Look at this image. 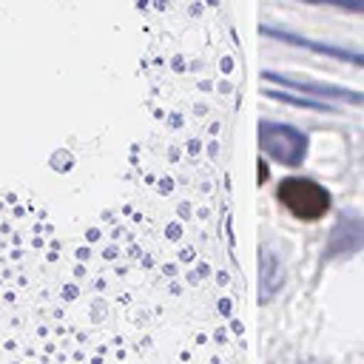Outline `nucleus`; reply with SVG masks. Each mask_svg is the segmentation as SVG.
I'll return each instance as SVG.
<instances>
[{
  "mask_svg": "<svg viewBox=\"0 0 364 364\" xmlns=\"http://www.w3.org/2000/svg\"><path fill=\"white\" fill-rule=\"evenodd\" d=\"M264 34H273L276 40H284V43H293V46H304V48H313V51H321V54H330L336 60H347V63H355V65H364V54L358 51H347V48H333V46H324V43H310L304 37H296V34H284V31H270V28H262Z\"/></svg>",
  "mask_w": 364,
  "mask_h": 364,
  "instance_id": "5",
  "label": "nucleus"
},
{
  "mask_svg": "<svg viewBox=\"0 0 364 364\" xmlns=\"http://www.w3.org/2000/svg\"><path fill=\"white\" fill-rule=\"evenodd\" d=\"M270 273H279V267H276V259H270V253L264 250L262 253V301H267L270 299V293H273V287H270ZM276 282V287H279V276H273Z\"/></svg>",
  "mask_w": 364,
  "mask_h": 364,
  "instance_id": "6",
  "label": "nucleus"
},
{
  "mask_svg": "<svg viewBox=\"0 0 364 364\" xmlns=\"http://www.w3.org/2000/svg\"><path fill=\"white\" fill-rule=\"evenodd\" d=\"M259 145L267 156H273L282 165H299L307 154V136L290 125L279 122H262L259 125Z\"/></svg>",
  "mask_w": 364,
  "mask_h": 364,
  "instance_id": "2",
  "label": "nucleus"
},
{
  "mask_svg": "<svg viewBox=\"0 0 364 364\" xmlns=\"http://www.w3.org/2000/svg\"><path fill=\"white\" fill-rule=\"evenodd\" d=\"M307 3H324V6H336V9H347V11L364 14V0H307Z\"/></svg>",
  "mask_w": 364,
  "mask_h": 364,
  "instance_id": "7",
  "label": "nucleus"
},
{
  "mask_svg": "<svg viewBox=\"0 0 364 364\" xmlns=\"http://www.w3.org/2000/svg\"><path fill=\"white\" fill-rule=\"evenodd\" d=\"M264 80H273V82H282V85L299 88V91H304V94H313V97H336V100H344V102H355V105H364V94H355V91H347V88H336V85H316V82L290 80V77H282V74H264Z\"/></svg>",
  "mask_w": 364,
  "mask_h": 364,
  "instance_id": "4",
  "label": "nucleus"
},
{
  "mask_svg": "<svg viewBox=\"0 0 364 364\" xmlns=\"http://www.w3.org/2000/svg\"><path fill=\"white\" fill-rule=\"evenodd\" d=\"M276 196H279V202L296 219H304V222L321 219L330 210V193L318 182L304 179V176H287V179H282Z\"/></svg>",
  "mask_w": 364,
  "mask_h": 364,
  "instance_id": "1",
  "label": "nucleus"
},
{
  "mask_svg": "<svg viewBox=\"0 0 364 364\" xmlns=\"http://www.w3.org/2000/svg\"><path fill=\"white\" fill-rule=\"evenodd\" d=\"M364 245V222L353 213H344L336 228L330 230V239H327V247H324V259H333V256H344V253H355L361 250Z\"/></svg>",
  "mask_w": 364,
  "mask_h": 364,
  "instance_id": "3",
  "label": "nucleus"
}]
</instances>
